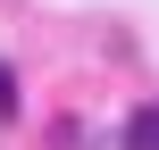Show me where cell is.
<instances>
[{
	"instance_id": "cell-1",
	"label": "cell",
	"mask_w": 159,
	"mask_h": 150,
	"mask_svg": "<svg viewBox=\"0 0 159 150\" xmlns=\"http://www.w3.org/2000/svg\"><path fill=\"white\" fill-rule=\"evenodd\" d=\"M126 150H159V100H143L126 117Z\"/></svg>"
},
{
	"instance_id": "cell-2",
	"label": "cell",
	"mask_w": 159,
	"mask_h": 150,
	"mask_svg": "<svg viewBox=\"0 0 159 150\" xmlns=\"http://www.w3.org/2000/svg\"><path fill=\"white\" fill-rule=\"evenodd\" d=\"M0 125H17V67H0Z\"/></svg>"
}]
</instances>
